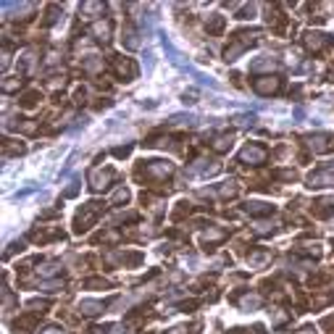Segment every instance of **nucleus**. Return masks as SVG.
<instances>
[{
    "label": "nucleus",
    "mask_w": 334,
    "mask_h": 334,
    "mask_svg": "<svg viewBox=\"0 0 334 334\" xmlns=\"http://www.w3.org/2000/svg\"><path fill=\"white\" fill-rule=\"evenodd\" d=\"M321 327L324 329H334V316H327V319L321 321Z\"/></svg>",
    "instance_id": "17"
},
{
    "label": "nucleus",
    "mask_w": 334,
    "mask_h": 334,
    "mask_svg": "<svg viewBox=\"0 0 334 334\" xmlns=\"http://www.w3.org/2000/svg\"><path fill=\"white\" fill-rule=\"evenodd\" d=\"M82 11H85L87 16H95V13H103V5H100V3H85V5H82Z\"/></svg>",
    "instance_id": "14"
},
{
    "label": "nucleus",
    "mask_w": 334,
    "mask_h": 334,
    "mask_svg": "<svg viewBox=\"0 0 334 334\" xmlns=\"http://www.w3.org/2000/svg\"><path fill=\"white\" fill-rule=\"evenodd\" d=\"M116 71H118V77H124V82H132L137 77V66H134V61H129V58H118Z\"/></svg>",
    "instance_id": "4"
},
{
    "label": "nucleus",
    "mask_w": 334,
    "mask_h": 334,
    "mask_svg": "<svg viewBox=\"0 0 334 334\" xmlns=\"http://www.w3.org/2000/svg\"><path fill=\"white\" fill-rule=\"evenodd\" d=\"M213 147H216L219 153L229 150V147H231V137H219V140H216V145H213Z\"/></svg>",
    "instance_id": "15"
},
{
    "label": "nucleus",
    "mask_w": 334,
    "mask_h": 334,
    "mask_svg": "<svg viewBox=\"0 0 334 334\" xmlns=\"http://www.w3.org/2000/svg\"><path fill=\"white\" fill-rule=\"evenodd\" d=\"M255 92H261V95H274V92H279L282 87V79L279 77H261V79H255Z\"/></svg>",
    "instance_id": "3"
},
{
    "label": "nucleus",
    "mask_w": 334,
    "mask_h": 334,
    "mask_svg": "<svg viewBox=\"0 0 334 334\" xmlns=\"http://www.w3.org/2000/svg\"><path fill=\"white\" fill-rule=\"evenodd\" d=\"M308 187H334V176L329 171H319L308 179Z\"/></svg>",
    "instance_id": "5"
},
{
    "label": "nucleus",
    "mask_w": 334,
    "mask_h": 334,
    "mask_svg": "<svg viewBox=\"0 0 334 334\" xmlns=\"http://www.w3.org/2000/svg\"><path fill=\"white\" fill-rule=\"evenodd\" d=\"M208 26V32H213V34H219L221 29H224V16H213L211 21L206 24Z\"/></svg>",
    "instance_id": "12"
},
{
    "label": "nucleus",
    "mask_w": 334,
    "mask_h": 334,
    "mask_svg": "<svg viewBox=\"0 0 334 334\" xmlns=\"http://www.w3.org/2000/svg\"><path fill=\"white\" fill-rule=\"evenodd\" d=\"M327 42H329V37L321 34V32H308V34H305V45H308V50H319L321 45H327Z\"/></svg>",
    "instance_id": "6"
},
{
    "label": "nucleus",
    "mask_w": 334,
    "mask_h": 334,
    "mask_svg": "<svg viewBox=\"0 0 334 334\" xmlns=\"http://www.w3.org/2000/svg\"><path fill=\"white\" fill-rule=\"evenodd\" d=\"M37 98H40V92H26V95L21 98V106H24V108L37 106Z\"/></svg>",
    "instance_id": "13"
},
{
    "label": "nucleus",
    "mask_w": 334,
    "mask_h": 334,
    "mask_svg": "<svg viewBox=\"0 0 334 334\" xmlns=\"http://www.w3.org/2000/svg\"><path fill=\"white\" fill-rule=\"evenodd\" d=\"M111 176H113V171H106V174H95V176H92V187H95V190H103V187H108V179H111Z\"/></svg>",
    "instance_id": "11"
},
{
    "label": "nucleus",
    "mask_w": 334,
    "mask_h": 334,
    "mask_svg": "<svg viewBox=\"0 0 334 334\" xmlns=\"http://www.w3.org/2000/svg\"><path fill=\"white\" fill-rule=\"evenodd\" d=\"M79 311L85 313V316H95V313H100L103 311V303H79Z\"/></svg>",
    "instance_id": "10"
},
{
    "label": "nucleus",
    "mask_w": 334,
    "mask_h": 334,
    "mask_svg": "<svg viewBox=\"0 0 334 334\" xmlns=\"http://www.w3.org/2000/svg\"><path fill=\"white\" fill-rule=\"evenodd\" d=\"M85 287H87V290H92V287H103V290H108L111 284H108L106 279H87V282H85Z\"/></svg>",
    "instance_id": "16"
},
{
    "label": "nucleus",
    "mask_w": 334,
    "mask_h": 334,
    "mask_svg": "<svg viewBox=\"0 0 334 334\" xmlns=\"http://www.w3.org/2000/svg\"><path fill=\"white\" fill-rule=\"evenodd\" d=\"M106 211V206L103 203H85V206L79 208V213H77V219H74V231H77V234H82V231H87L92 224H95L98 221V216L100 213Z\"/></svg>",
    "instance_id": "1"
},
{
    "label": "nucleus",
    "mask_w": 334,
    "mask_h": 334,
    "mask_svg": "<svg viewBox=\"0 0 334 334\" xmlns=\"http://www.w3.org/2000/svg\"><path fill=\"white\" fill-rule=\"evenodd\" d=\"M45 334H61V332L55 329V327H50V329H45Z\"/></svg>",
    "instance_id": "18"
},
{
    "label": "nucleus",
    "mask_w": 334,
    "mask_h": 334,
    "mask_svg": "<svg viewBox=\"0 0 334 334\" xmlns=\"http://www.w3.org/2000/svg\"><path fill=\"white\" fill-rule=\"evenodd\" d=\"M239 161L242 163H263L266 161V147L263 145H247L242 153H239Z\"/></svg>",
    "instance_id": "2"
},
{
    "label": "nucleus",
    "mask_w": 334,
    "mask_h": 334,
    "mask_svg": "<svg viewBox=\"0 0 334 334\" xmlns=\"http://www.w3.org/2000/svg\"><path fill=\"white\" fill-rule=\"evenodd\" d=\"M92 34H95L98 40H108V34H111V21H98L95 26H92Z\"/></svg>",
    "instance_id": "9"
},
{
    "label": "nucleus",
    "mask_w": 334,
    "mask_h": 334,
    "mask_svg": "<svg viewBox=\"0 0 334 334\" xmlns=\"http://www.w3.org/2000/svg\"><path fill=\"white\" fill-rule=\"evenodd\" d=\"M334 213V200H319V203H313V216H332Z\"/></svg>",
    "instance_id": "7"
},
{
    "label": "nucleus",
    "mask_w": 334,
    "mask_h": 334,
    "mask_svg": "<svg viewBox=\"0 0 334 334\" xmlns=\"http://www.w3.org/2000/svg\"><path fill=\"white\" fill-rule=\"evenodd\" d=\"M92 334H106V329H92Z\"/></svg>",
    "instance_id": "20"
},
{
    "label": "nucleus",
    "mask_w": 334,
    "mask_h": 334,
    "mask_svg": "<svg viewBox=\"0 0 334 334\" xmlns=\"http://www.w3.org/2000/svg\"><path fill=\"white\" fill-rule=\"evenodd\" d=\"M245 211H247V213H253V216H266V213H271L274 208H271V206H266V203H247Z\"/></svg>",
    "instance_id": "8"
},
{
    "label": "nucleus",
    "mask_w": 334,
    "mask_h": 334,
    "mask_svg": "<svg viewBox=\"0 0 334 334\" xmlns=\"http://www.w3.org/2000/svg\"><path fill=\"white\" fill-rule=\"evenodd\" d=\"M184 332H187V329H182V327L179 329H171V334H184Z\"/></svg>",
    "instance_id": "19"
}]
</instances>
